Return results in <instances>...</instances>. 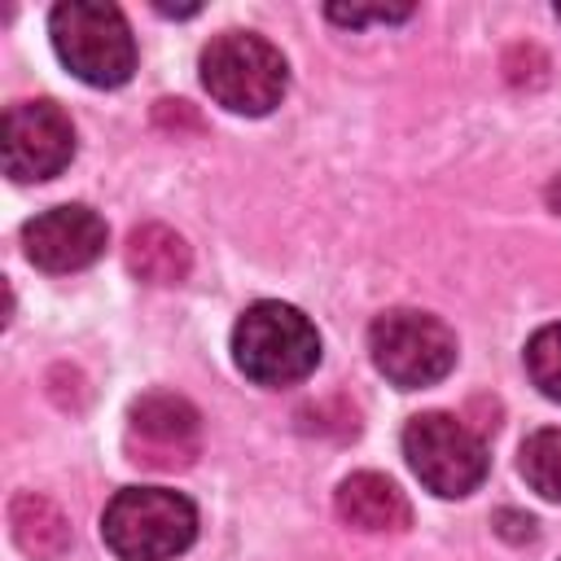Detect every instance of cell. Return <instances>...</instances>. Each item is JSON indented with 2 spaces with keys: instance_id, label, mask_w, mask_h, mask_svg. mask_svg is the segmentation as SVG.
I'll use <instances>...</instances> for the list:
<instances>
[{
  "instance_id": "obj_2",
  "label": "cell",
  "mask_w": 561,
  "mask_h": 561,
  "mask_svg": "<svg viewBox=\"0 0 561 561\" xmlns=\"http://www.w3.org/2000/svg\"><path fill=\"white\" fill-rule=\"evenodd\" d=\"M101 539L118 561H171L197 539V508L167 486H123L101 513Z\"/></svg>"
},
{
  "instance_id": "obj_17",
  "label": "cell",
  "mask_w": 561,
  "mask_h": 561,
  "mask_svg": "<svg viewBox=\"0 0 561 561\" xmlns=\"http://www.w3.org/2000/svg\"><path fill=\"white\" fill-rule=\"evenodd\" d=\"M557 18H561V4H557Z\"/></svg>"
},
{
  "instance_id": "obj_4",
  "label": "cell",
  "mask_w": 561,
  "mask_h": 561,
  "mask_svg": "<svg viewBox=\"0 0 561 561\" xmlns=\"http://www.w3.org/2000/svg\"><path fill=\"white\" fill-rule=\"evenodd\" d=\"M202 83L232 114H272L289 88V66L276 44L254 31H224L202 48Z\"/></svg>"
},
{
  "instance_id": "obj_10",
  "label": "cell",
  "mask_w": 561,
  "mask_h": 561,
  "mask_svg": "<svg viewBox=\"0 0 561 561\" xmlns=\"http://www.w3.org/2000/svg\"><path fill=\"white\" fill-rule=\"evenodd\" d=\"M333 508L346 526L368 530V535H399L412 526V508L408 495L386 478V473H351L337 482Z\"/></svg>"
},
{
  "instance_id": "obj_13",
  "label": "cell",
  "mask_w": 561,
  "mask_h": 561,
  "mask_svg": "<svg viewBox=\"0 0 561 561\" xmlns=\"http://www.w3.org/2000/svg\"><path fill=\"white\" fill-rule=\"evenodd\" d=\"M517 469L530 491L561 504V430H535L517 451Z\"/></svg>"
},
{
  "instance_id": "obj_16",
  "label": "cell",
  "mask_w": 561,
  "mask_h": 561,
  "mask_svg": "<svg viewBox=\"0 0 561 561\" xmlns=\"http://www.w3.org/2000/svg\"><path fill=\"white\" fill-rule=\"evenodd\" d=\"M548 206H552V210L561 215V175H557V180L548 184Z\"/></svg>"
},
{
  "instance_id": "obj_1",
  "label": "cell",
  "mask_w": 561,
  "mask_h": 561,
  "mask_svg": "<svg viewBox=\"0 0 561 561\" xmlns=\"http://www.w3.org/2000/svg\"><path fill=\"white\" fill-rule=\"evenodd\" d=\"M232 359L254 386L280 390L320 364V333L298 307L263 298L250 302L232 324Z\"/></svg>"
},
{
  "instance_id": "obj_8",
  "label": "cell",
  "mask_w": 561,
  "mask_h": 561,
  "mask_svg": "<svg viewBox=\"0 0 561 561\" xmlns=\"http://www.w3.org/2000/svg\"><path fill=\"white\" fill-rule=\"evenodd\" d=\"M0 149H4V171L18 184L53 180L75 158V127L66 110L53 101H18L4 110Z\"/></svg>"
},
{
  "instance_id": "obj_12",
  "label": "cell",
  "mask_w": 561,
  "mask_h": 561,
  "mask_svg": "<svg viewBox=\"0 0 561 561\" xmlns=\"http://www.w3.org/2000/svg\"><path fill=\"white\" fill-rule=\"evenodd\" d=\"M9 530H13V543L35 561H61L70 552V517L48 495H35V491L13 495Z\"/></svg>"
},
{
  "instance_id": "obj_3",
  "label": "cell",
  "mask_w": 561,
  "mask_h": 561,
  "mask_svg": "<svg viewBox=\"0 0 561 561\" xmlns=\"http://www.w3.org/2000/svg\"><path fill=\"white\" fill-rule=\"evenodd\" d=\"M48 35L66 70L92 88H118L136 70L131 26L105 0H61L48 13Z\"/></svg>"
},
{
  "instance_id": "obj_6",
  "label": "cell",
  "mask_w": 561,
  "mask_h": 561,
  "mask_svg": "<svg viewBox=\"0 0 561 561\" xmlns=\"http://www.w3.org/2000/svg\"><path fill=\"white\" fill-rule=\"evenodd\" d=\"M403 456L425 491L460 500L486 478V443L451 412H421L403 425Z\"/></svg>"
},
{
  "instance_id": "obj_5",
  "label": "cell",
  "mask_w": 561,
  "mask_h": 561,
  "mask_svg": "<svg viewBox=\"0 0 561 561\" xmlns=\"http://www.w3.org/2000/svg\"><path fill=\"white\" fill-rule=\"evenodd\" d=\"M368 351H373V364L386 381H394L399 390H421V386H434L451 373L456 333L430 311L394 307V311H381L373 320Z\"/></svg>"
},
{
  "instance_id": "obj_9",
  "label": "cell",
  "mask_w": 561,
  "mask_h": 561,
  "mask_svg": "<svg viewBox=\"0 0 561 561\" xmlns=\"http://www.w3.org/2000/svg\"><path fill=\"white\" fill-rule=\"evenodd\" d=\"M105 237H110L105 219L79 202L53 206L22 228L26 259L44 272H79V267L96 263L105 250Z\"/></svg>"
},
{
  "instance_id": "obj_7",
  "label": "cell",
  "mask_w": 561,
  "mask_h": 561,
  "mask_svg": "<svg viewBox=\"0 0 561 561\" xmlns=\"http://www.w3.org/2000/svg\"><path fill=\"white\" fill-rule=\"evenodd\" d=\"M123 443H127V460L158 473H175L188 469L202 451V416L184 394L149 390L131 403Z\"/></svg>"
},
{
  "instance_id": "obj_14",
  "label": "cell",
  "mask_w": 561,
  "mask_h": 561,
  "mask_svg": "<svg viewBox=\"0 0 561 561\" xmlns=\"http://www.w3.org/2000/svg\"><path fill=\"white\" fill-rule=\"evenodd\" d=\"M526 373L548 399L561 403V324H543L526 342Z\"/></svg>"
},
{
  "instance_id": "obj_15",
  "label": "cell",
  "mask_w": 561,
  "mask_h": 561,
  "mask_svg": "<svg viewBox=\"0 0 561 561\" xmlns=\"http://www.w3.org/2000/svg\"><path fill=\"white\" fill-rule=\"evenodd\" d=\"M408 13H412V4H399V9H381V4L377 9H337L333 4L329 9V18L333 22H346V26H359V22H403Z\"/></svg>"
},
{
  "instance_id": "obj_11",
  "label": "cell",
  "mask_w": 561,
  "mask_h": 561,
  "mask_svg": "<svg viewBox=\"0 0 561 561\" xmlns=\"http://www.w3.org/2000/svg\"><path fill=\"white\" fill-rule=\"evenodd\" d=\"M123 259H127V272L145 285H180L193 267V250L188 241L167 228V224H140L131 228L127 245H123Z\"/></svg>"
}]
</instances>
